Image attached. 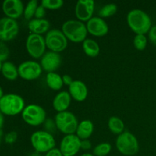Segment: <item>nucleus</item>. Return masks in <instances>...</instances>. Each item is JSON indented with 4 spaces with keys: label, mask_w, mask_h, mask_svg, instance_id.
<instances>
[{
    "label": "nucleus",
    "mask_w": 156,
    "mask_h": 156,
    "mask_svg": "<svg viewBox=\"0 0 156 156\" xmlns=\"http://www.w3.org/2000/svg\"><path fill=\"white\" fill-rule=\"evenodd\" d=\"M126 21L129 28L136 34L146 35L152 27L149 15L141 9H135L129 11L126 16Z\"/></svg>",
    "instance_id": "nucleus-1"
},
{
    "label": "nucleus",
    "mask_w": 156,
    "mask_h": 156,
    "mask_svg": "<svg viewBox=\"0 0 156 156\" xmlns=\"http://www.w3.org/2000/svg\"><path fill=\"white\" fill-rule=\"evenodd\" d=\"M62 33L66 38L73 43H82L87 39L86 24L79 20H68L62 25Z\"/></svg>",
    "instance_id": "nucleus-2"
},
{
    "label": "nucleus",
    "mask_w": 156,
    "mask_h": 156,
    "mask_svg": "<svg viewBox=\"0 0 156 156\" xmlns=\"http://www.w3.org/2000/svg\"><path fill=\"white\" fill-rule=\"evenodd\" d=\"M24 108L25 102L19 94L9 93L0 99V111L5 115L15 116L21 114Z\"/></svg>",
    "instance_id": "nucleus-3"
},
{
    "label": "nucleus",
    "mask_w": 156,
    "mask_h": 156,
    "mask_svg": "<svg viewBox=\"0 0 156 156\" xmlns=\"http://www.w3.org/2000/svg\"><path fill=\"white\" fill-rule=\"evenodd\" d=\"M116 147L120 154L126 156H133L138 153L140 144L136 137L129 131H124L117 136Z\"/></svg>",
    "instance_id": "nucleus-4"
},
{
    "label": "nucleus",
    "mask_w": 156,
    "mask_h": 156,
    "mask_svg": "<svg viewBox=\"0 0 156 156\" xmlns=\"http://www.w3.org/2000/svg\"><path fill=\"white\" fill-rule=\"evenodd\" d=\"M30 143L35 152L47 153L56 146V140L50 133L44 130H37L30 136Z\"/></svg>",
    "instance_id": "nucleus-5"
},
{
    "label": "nucleus",
    "mask_w": 156,
    "mask_h": 156,
    "mask_svg": "<svg viewBox=\"0 0 156 156\" xmlns=\"http://www.w3.org/2000/svg\"><path fill=\"white\" fill-rule=\"evenodd\" d=\"M54 122L56 127L65 135L76 134L79 121L76 116L70 111L57 113Z\"/></svg>",
    "instance_id": "nucleus-6"
},
{
    "label": "nucleus",
    "mask_w": 156,
    "mask_h": 156,
    "mask_svg": "<svg viewBox=\"0 0 156 156\" xmlns=\"http://www.w3.org/2000/svg\"><path fill=\"white\" fill-rule=\"evenodd\" d=\"M21 117L27 124L37 126L45 123L47 113L44 108L40 105L30 104L25 106L21 113Z\"/></svg>",
    "instance_id": "nucleus-7"
},
{
    "label": "nucleus",
    "mask_w": 156,
    "mask_h": 156,
    "mask_svg": "<svg viewBox=\"0 0 156 156\" xmlns=\"http://www.w3.org/2000/svg\"><path fill=\"white\" fill-rule=\"evenodd\" d=\"M44 38L47 48H48L50 51L59 53L64 51L68 46V39L62 30L59 29L50 30Z\"/></svg>",
    "instance_id": "nucleus-8"
},
{
    "label": "nucleus",
    "mask_w": 156,
    "mask_h": 156,
    "mask_svg": "<svg viewBox=\"0 0 156 156\" xmlns=\"http://www.w3.org/2000/svg\"><path fill=\"white\" fill-rule=\"evenodd\" d=\"M25 46L28 54L34 59H41L46 53L45 38L42 35L30 34L26 39Z\"/></svg>",
    "instance_id": "nucleus-9"
},
{
    "label": "nucleus",
    "mask_w": 156,
    "mask_h": 156,
    "mask_svg": "<svg viewBox=\"0 0 156 156\" xmlns=\"http://www.w3.org/2000/svg\"><path fill=\"white\" fill-rule=\"evenodd\" d=\"M18 75L26 81H33L38 79L42 73V67L34 60H26L18 66Z\"/></svg>",
    "instance_id": "nucleus-10"
},
{
    "label": "nucleus",
    "mask_w": 156,
    "mask_h": 156,
    "mask_svg": "<svg viewBox=\"0 0 156 156\" xmlns=\"http://www.w3.org/2000/svg\"><path fill=\"white\" fill-rule=\"evenodd\" d=\"M19 26L16 20L8 17L0 18V41H9L16 37Z\"/></svg>",
    "instance_id": "nucleus-11"
},
{
    "label": "nucleus",
    "mask_w": 156,
    "mask_h": 156,
    "mask_svg": "<svg viewBox=\"0 0 156 156\" xmlns=\"http://www.w3.org/2000/svg\"><path fill=\"white\" fill-rule=\"evenodd\" d=\"M59 150L63 156H75L81 149V140L76 135H65L59 145Z\"/></svg>",
    "instance_id": "nucleus-12"
},
{
    "label": "nucleus",
    "mask_w": 156,
    "mask_h": 156,
    "mask_svg": "<svg viewBox=\"0 0 156 156\" xmlns=\"http://www.w3.org/2000/svg\"><path fill=\"white\" fill-rule=\"evenodd\" d=\"M95 2L93 0H79L75 7V14L77 20L88 22L93 17Z\"/></svg>",
    "instance_id": "nucleus-13"
},
{
    "label": "nucleus",
    "mask_w": 156,
    "mask_h": 156,
    "mask_svg": "<svg viewBox=\"0 0 156 156\" xmlns=\"http://www.w3.org/2000/svg\"><path fill=\"white\" fill-rule=\"evenodd\" d=\"M62 62V58L59 53L53 51L46 52L41 58V64L42 69L49 73H55L59 69Z\"/></svg>",
    "instance_id": "nucleus-14"
},
{
    "label": "nucleus",
    "mask_w": 156,
    "mask_h": 156,
    "mask_svg": "<svg viewBox=\"0 0 156 156\" xmlns=\"http://www.w3.org/2000/svg\"><path fill=\"white\" fill-rule=\"evenodd\" d=\"M2 9L5 17L16 20L24 14V6L21 0H5Z\"/></svg>",
    "instance_id": "nucleus-15"
},
{
    "label": "nucleus",
    "mask_w": 156,
    "mask_h": 156,
    "mask_svg": "<svg viewBox=\"0 0 156 156\" xmlns=\"http://www.w3.org/2000/svg\"><path fill=\"white\" fill-rule=\"evenodd\" d=\"M88 33L95 37H104L109 32V27L104 18L100 17H92L86 23Z\"/></svg>",
    "instance_id": "nucleus-16"
},
{
    "label": "nucleus",
    "mask_w": 156,
    "mask_h": 156,
    "mask_svg": "<svg viewBox=\"0 0 156 156\" xmlns=\"http://www.w3.org/2000/svg\"><path fill=\"white\" fill-rule=\"evenodd\" d=\"M69 93L72 98L79 102H82L87 98L88 89L87 85L80 80H74L69 86Z\"/></svg>",
    "instance_id": "nucleus-17"
},
{
    "label": "nucleus",
    "mask_w": 156,
    "mask_h": 156,
    "mask_svg": "<svg viewBox=\"0 0 156 156\" xmlns=\"http://www.w3.org/2000/svg\"><path fill=\"white\" fill-rule=\"evenodd\" d=\"M72 101V97L69 91H59L53 100V107L58 113L66 111Z\"/></svg>",
    "instance_id": "nucleus-18"
},
{
    "label": "nucleus",
    "mask_w": 156,
    "mask_h": 156,
    "mask_svg": "<svg viewBox=\"0 0 156 156\" xmlns=\"http://www.w3.org/2000/svg\"><path fill=\"white\" fill-rule=\"evenodd\" d=\"M27 27L31 34L41 35L44 33H47L50 30V21L45 18H43V19L33 18L29 21Z\"/></svg>",
    "instance_id": "nucleus-19"
},
{
    "label": "nucleus",
    "mask_w": 156,
    "mask_h": 156,
    "mask_svg": "<svg viewBox=\"0 0 156 156\" xmlns=\"http://www.w3.org/2000/svg\"><path fill=\"white\" fill-rule=\"evenodd\" d=\"M94 132V124L90 120H84L79 122L76 135L81 140H88Z\"/></svg>",
    "instance_id": "nucleus-20"
},
{
    "label": "nucleus",
    "mask_w": 156,
    "mask_h": 156,
    "mask_svg": "<svg viewBox=\"0 0 156 156\" xmlns=\"http://www.w3.org/2000/svg\"><path fill=\"white\" fill-rule=\"evenodd\" d=\"M82 49L85 54L91 58L96 57L100 53V46L94 40L87 38L82 42Z\"/></svg>",
    "instance_id": "nucleus-21"
},
{
    "label": "nucleus",
    "mask_w": 156,
    "mask_h": 156,
    "mask_svg": "<svg viewBox=\"0 0 156 156\" xmlns=\"http://www.w3.org/2000/svg\"><path fill=\"white\" fill-rule=\"evenodd\" d=\"M1 73L6 79L10 81L15 80L19 76L18 67L10 61L3 62Z\"/></svg>",
    "instance_id": "nucleus-22"
},
{
    "label": "nucleus",
    "mask_w": 156,
    "mask_h": 156,
    "mask_svg": "<svg viewBox=\"0 0 156 156\" xmlns=\"http://www.w3.org/2000/svg\"><path fill=\"white\" fill-rule=\"evenodd\" d=\"M46 82L50 89L53 91H59L63 86L62 76L55 73H49L46 76Z\"/></svg>",
    "instance_id": "nucleus-23"
},
{
    "label": "nucleus",
    "mask_w": 156,
    "mask_h": 156,
    "mask_svg": "<svg viewBox=\"0 0 156 156\" xmlns=\"http://www.w3.org/2000/svg\"><path fill=\"white\" fill-rule=\"evenodd\" d=\"M108 129L112 133L119 136L124 132L125 125L123 120L117 116H112L109 118L108 122Z\"/></svg>",
    "instance_id": "nucleus-24"
},
{
    "label": "nucleus",
    "mask_w": 156,
    "mask_h": 156,
    "mask_svg": "<svg viewBox=\"0 0 156 156\" xmlns=\"http://www.w3.org/2000/svg\"><path fill=\"white\" fill-rule=\"evenodd\" d=\"M38 5H38V2L37 0H30L27 3V5L24 6V14H23L26 20L30 21L31 19H33Z\"/></svg>",
    "instance_id": "nucleus-25"
},
{
    "label": "nucleus",
    "mask_w": 156,
    "mask_h": 156,
    "mask_svg": "<svg viewBox=\"0 0 156 156\" xmlns=\"http://www.w3.org/2000/svg\"><path fill=\"white\" fill-rule=\"evenodd\" d=\"M117 6L114 3H108V4L105 5L101 9L99 10L98 15L100 18H109V17L113 16L117 13Z\"/></svg>",
    "instance_id": "nucleus-26"
},
{
    "label": "nucleus",
    "mask_w": 156,
    "mask_h": 156,
    "mask_svg": "<svg viewBox=\"0 0 156 156\" xmlns=\"http://www.w3.org/2000/svg\"><path fill=\"white\" fill-rule=\"evenodd\" d=\"M112 146L108 143H101L97 145L93 149V155L94 156H107L111 152Z\"/></svg>",
    "instance_id": "nucleus-27"
},
{
    "label": "nucleus",
    "mask_w": 156,
    "mask_h": 156,
    "mask_svg": "<svg viewBox=\"0 0 156 156\" xmlns=\"http://www.w3.org/2000/svg\"><path fill=\"white\" fill-rule=\"evenodd\" d=\"M148 39L145 34H136L133 38V45L137 50L143 51L146 49Z\"/></svg>",
    "instance_id": "nucleus-28"
},
{
    "label": "nucleus",
    "mask_w": 156,
    "mask_h": 156,
    "mask_svg": "<svg viewBox=\"0 0 156 156\" xmlns=\"http://www.w3.org/2000/svg\"><path fill=\"white\" fill-rule=\"evenodd\" d=\"M41 5L46 9L57 10L63 6L64 2L62 0H43Z\"/></svg>",
    "instance_id": "nucleus-29"
},
{
    "label": "nucleus",
    "mask_w": 156,
    "mask_h": 156,
    "mask_svg": "<svg viewBox=\"0 0 156 156\" xmlns=\"http://www.w3.org/2000/svg\"><path fill=\"white\" fill-rule=\"evenodd\" d=\"M10 54V50L7 44L2 41H0V61L5 62Z\"/></svg>",
    "instance_id": "nucleus-30"
},
{
    "label": "nucleus",
    "mask_w": 156,
    "mask_h": 156,
    "mask_svg": "<svg viewBox=\"0 0 156 156\" xmlns=\"http://www.w3.org/2000/svg\"><path fill=\"white\" fill-rule=\"evenodd\" d=\"M18 139V133L15 131H10L5 136V142L8 144H13Z\"/></svg>",
    "instance_id": "nucleus-31"
},
{
    "label": "nucleus",
    "mask_w": 156,
    "mask_h": 156,
    "mask_svg": "<svg viewBox=\"0 0 156 156\" xmlns=\"http://www.w3.org/2000/svg\"><path fill=\"white\" fill-rule=\"evenodd\" d=\"M46 15V9L43 7L41 5H39L35 12L34 18L37 19H43Z\"/></svg>",
    "instance_id": "nucleus-32"
},
{
    "label": "nucleus",
    "mask_w": 156,
    "mask_h": 156,
    "mask_svg": "<svg viewBox=\"0 0 156 156\" xmlns=\"http://www.w3.org/2000/svg\"><path fill=\"white\" fill-rule=\"evenodd\" d=\"M149 39L154 45L156 46V25L152 26L149 31Z\"/></svg>",
    "instance_id": "nucleus-33"
},
{
    "label": "nucleus",
    "mask_w": 156,
    "mask_h": 156,
    "mask_svg": "<svg viewBox=\"0 0 156 156\" xmlns=\"http://www.w3.org/2000/svg\"><path fill=\"white\" fill-rule=\"evenodd\" d=\"M91 148V143L89 140H81V149L89 150Z\"/></svg>",
    "instance_id": "nucleus-34"
},
{
    "label": "nucleus",
    "mask_w": 156,
    "mask_h": 156,
    "mask_svg": "<svg viewBox=\"0 0 156 156\" xmlns=\"http://www.w3.org/2000/svg\"><path fill=\"white\" fill-rule=\"evenodd\" d=\"M45 156H63L62 155V152H60L59 149L57 148H54V149H51L50 151H49L48 152L45 154Z\"/></svg>",
    "instance_id": "nucleus-35"
},
{
    "label": "nucleus",
    "mask_w": 156,
    "mask_h": 156,
    "mask_svg": "<svg viewBox=\"0 0 156 156\" xmlns=\"http://www.w3.org/2000/svg\"><path fill=\"white\" fill-rule=\"evenodd\" d=\"M73 79L69 76V75H64L62 76V82H63L64 85L69 86L73 82Z\"/></svg>",
    "instance_id": "nucleus-36"
},
{
    "label": "nucleus",
    "mask_w": 156,
    "mask_h": 156,
    "mask_svg": "<svg viewBox=\"0 0 156 156\" xmlns=\"http://www.w3.org/2000/svg\"><path fill=\"white\" fill-rule=\"evenodd\" d=\"M3 125H4V114L0 111V131L2 130Z\"/></svg>",
    "instance_id": "nucleus-37"
},
{
    "label": "nucleus",
    "mask_w": 156,
    "mask_h": 156,
    "mask_svg": "<svg viewBox=\"0 0 156 156\" xmlns=\"http://www.w3.org/2000/svg\"><path fill=\"white\" fill-rule=\"evenodd\" d=\"M4 95V92H3V89L1 87V85H0V99L2 98V97Z\"/></svg>",
    "instance_id": "nucleus-38"
},
{
    "label": "nucleus",
    "mask_w": 156,
    "mask_h": 156,
    "mask_svg": "<svg viewBox=\"0 0 156 156\" xmlns=\"http://www.w3.org/2000/svg\"><path fill=\"white\" fill-rule=\"evenodd\" d=\"M80 156H94L93 154H91V153H84L82 154V155H81Z\"/></svg>",
    "instance_id": "nucleus-39"
},
{
    "label": "nucleus",
    "mask_w": 156,
    "mask_h": 156,
    "mask_svg": "<svg viewBox=\"0 0 156 156\" xmlns=\"http://www.w3.org/2000/svg\"><path fill=\"white\" fill-rule=\"evenodd\" d=\"M2 64H3V62L0 61V72L2 71Z\"/></svg>",
    "instance_id": "nucleus-40"
},
{
    "label": "nucleus",
    "mask_w": 156,
    "mask_h": 156,
    "mask_svg": "<svg viewBox=\"0 0 156 156\" xmlns=\"http://www.w3.org/2000/svg\"><path fill=\"white\" fill-rule=\"evenodd\" d=\"M2 136V131H0V142H1V138Z\"/></svg>",
    "instance_id": "nucleus-41"
}]
</instances>
